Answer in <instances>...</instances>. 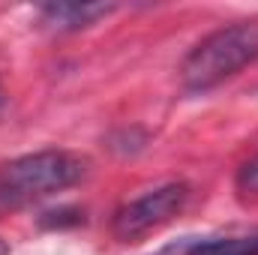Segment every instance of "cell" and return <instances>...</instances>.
<instances>
[{
  "mask_svg": "<svg viewBox=\"0 0 258 255\" xmlns=\"http://www.w3.org/2000/svg\"><path fill=\"white\" fill-rule=\"evenodd\" d=\"M258 60V21H234L204 36L180 63L189 93H207Z\"/></svg>",
  "mask_w": 258,
  "mask_h": 255,
  "instance_id": "1",
  "label": "cell"
},
{
  "mask_svg": "<svg viewBox=\"0 0 258 255\" xmlns=\"http://www.w3.org/2000/svg\"><path fill=\"white\" fill-rule=\"evenodd\" d=\"M87 174V159L69 150H36L0 168V204L21 207L75 186Z\"/></svg>",
  "mask_w": 258,
  "mask_h": 255,
  "instance_id": "2",
  "label": "cell"
},
{
  "mask_svg": "<svg viewBox=\"0 0 258 255\" xmlns=\"http://www.w3.org/2000/svg\"><path fill=\"white\" fill-rule=\"evenodd\" d=\"M186 201H189V186L183 180L156 186V189L126 201L123 207H117V213L111 219V231L120 240H138V237L162 228L165 222H171L186 207Z\"/></svg>",
  "mask_w": 258,
  "mask_h": 255,
  "instance_id": "3",
  "label": "cell"
},
{
  "mask_svg": "<svg viewBox=\"0 0 258 255\" xmlns=\"http://www.w3.org/2000/svg\"><path fill=\"white\" fill-rule=\"evenodd\" d=\"M114 9V3H45L39 6V21L51 33H78Z\"/></svg>",
  "mask_w": 258,
  "mask_h": 255,
  "instance_id": "4",
  "label": "cell"
},
{
  "mask_svg": "<svg viewBox=\"0 0 258 255\" xmlns=\"http://www.w3.org/2000/svg\"><path fill=\"white\" fill-rule=\"evenodd\" d=\"M186 255H258V234L198 240L186 249Z\"/></svg>",
  "mask_w": 258,
  "mask_h": 255,
  "instance_id": "5",
  "label": "cell"
},
{
  "mask_svg": "<svg viewBox=\"0 0 258 255\" xmlns=\"http://www.w3.org/2000/svg\"><path fill=\"white\" fill-rule=\"evenodd\" d=\"M45 228H63V225H78V222H84V210H78V207H60V210H51V213H45L42 219H39Z\"/></svg>",
  "mask_w": 258,
  "mask_h": 255,
  "instance_id": "6",
  "label": "cell"
},
{
  "mask_svg": "<svg viewBox=\"0 0 258 255\" xmlns=\"http://www.w3.org/2000/svg\"><path fill=\"white\" fill-rule=\"evenodd\" d=\"M237 192L243 195H258V156L240 165L237 171Z\"/></svg>",
  "mask_w": 258,
  "mask_h": 255,
  "instance_id": "7",
  "label": "cell"
},
{
  "mask_svg": "<svg viewBox=\"0 0 258 255\" xmlns=\"http://www.w3.org/2000/svg\"><path fill=\"white\" fill-rule=\"evenodd\" d=\"M3 99H6V96H3V87H0V105H3Z\"/></svg>",
  "mask_w": 258,
  "mask_h": 255,
  "instance_id": "8",
  "label": "cell"
}]
</instances>
